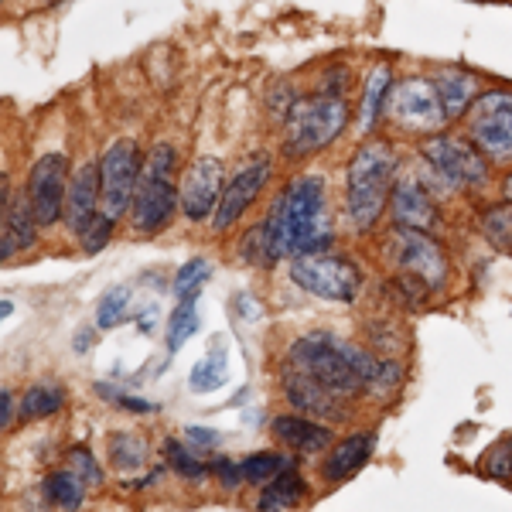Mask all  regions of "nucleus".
Listing matches in <instances>:
<instances>
[{
    "label": "nucleus",
    "instance_id": "nucleus-25",
    "mask_svg": "<svg viewBox=\"0 0 512 512\" xmlns=\"http://www.w3.org/2000/svg\"><path fill=\"white\" fill-rule=\"evenodd\" d=\"M226 379H229V355L226 349H212L205 359L195 362L188 386H192L195 393H212V390H219Z\"/></svg>",
    "mask_w": 512,
    "mask_h": 512
},
{
    "label": "nucleus",
    "instance_id": "nucleus-35",
    "mask_svg": "<svg viewBox=\"0 0 512 512\" xmlns=\"http://www.w3.org/2000/svg\"><path fill=\"white\" fill-rule=\"evenodd\" d=\"M69 468H76V475L86 485H103V472H99L96 458L86 448H72L69 451Z\"/></svg>",
    "mask_w": 512,
    "mask_h": 512
},
{
    "label": "nucleus",
    "instance_id": "nucleus-10",
    "mask_svg": "<svg viewBox=\"0 0 512 512\" xmlns=\"http://www.w3.org/2000/svg\"><path fill=\"white\" fill-rule=\"evenodd\" d=\"M147 154H140L134 140H117L99 161V175H103V212L110 219H123L134 205V192L144 175Z\"/></svg>",
    "mask_w": 512,
    "mask_h": 512
},
{
    "label": "nucleus",
    "instance_id": "nucleus-22",
    "mask_svg": "<svg viewBox=\"0 0 512 512\" xmlns=\"http://www.w3.org/2000/svg\"><path fill=\"white\" fill-rule=\"evenodd\" d=\"M390 89H393V76H390V65H379V69L369 72L366 79V93H362V110H359V127L373 130L379 113L386 110V99H390Z\"/></svg>",
    "mask_w": 512,
    "mask_h": 512
},
{
    "label": "nucleus",
    "instance_id": "nucleus-29",
    "mask_svg": "<svg viewBox=\"0 0 512 512\" xmlns=\"http://www.w3.org/2000/svg\"><path fill=\"white\" fill-rule=\"evenodd\" d=\"M195 332H198V304H195V297H185V301H178V308L171 311V321H168V352H178Z\"/></svg>",
    "mask_w": 512,
    "mask_h": 512
},
{
    "label": "nucleus",
    "instance_id": "nucleus-40",
    "mask_svg": "<svg viewBox=\"0 0 512 512\" xmlns=\"http://www.w3.org/2000/svg\"><path fill=\"white\" fill-rule=\"evenodd\" d=\"M188 441H195L198 448H216L219 434L212 431V427H188Z\"/></svg>",
    "mask_w": 512,
    "mask_h": 512
},
{
    "label": "nucleus",
    "instance_id": "nucleus-9",
    "mask_svg": "<svg viewBox=\"0 0 512 512\" xmlns=\"http://www.w3.org/2000/svg\"><path fill=\"white\" fill-rule=\"evenodd\" d=\"M468 137L485 158L512 161V93L485 89L468 110Z\"/></svg>",
    "mask_w": 512,
    "mask_h": 512
},
{
    "label": "nucleus",
    "instance_id": "nucleus-13",
    "mask_svg": "<svg viewBox=\"0 0 512 512\" xmlns=\"http://www.w3.org/2000/svg\"><path fill=\"white\" fill-rule=\"evenodd\" d=\"M69 161L62 154H45L35 161L28 175V202L35 209V219L41 226H55L59 219H65V195H69Z\"/></svg>",
    "mask_w": 512,
    "mask_h": 512
},
{
    "label": "nucleus",
    "instance_id": "nucleus-43",
    "mask_svg": "<svg viewBox=\"0 0 512 512\" xmlns=\"http://www.w3.org/2000/svg\"><path fill=\"white\" fill-rule=\"evenodd\" d=\"M502 192H506V198H509V202H512V175L506 178V185H502Z\"/></svg>",
    "mask_w": 512,
    "mask_h": 512
},
{
    "label": "nucleus",
    "instance_id": "nucleus-20",
    "mask_svg": "<svg viewBox=\"0 0 512 512\" xmlns=\"http://www.w3.org/2000/svg\"><path fill=\"white\" fill-rule=\"evenodd\" d=\"M373 448H376L373 434H352V437H345L342 444H335L332 454L325 458V468H321L325 482L338 485V482H345V478H352L369 458H373Z\"/></svg>",
    "mask_w": 512,
    "mask_h": 512
},
{
    "label": "nucleus",
    "instance_id": "nucleus-18",
    "mask_svg": "<svg viewBox=\"0 0 512 512\" xmlns=\"http://www.w3.org/2000/svg\"><path fill=\"white\" fill-rule=\"evenodd\" d=\"M274 437L280 444H287V448L301 451V454H321L332 448V431H328L325 424H318V420H308V417H274Z\"/></svg>",
    "mask_w": 512,
    "mask_h": 512
},
{
    "label": "nucleus",
    "instance_id": "nucleus-2",
    "mask_svg": "<svg viewBox=\"0 0 512 512\" xmlns=\"http://www.w3.org/2000/svg\"><path fill=\"white\" fill-rule=\"evenodd\" d=\"M396 175H400V158L390 140H366L352 154L349 178H345V212L359 233H369L386 212Z\"/></svg>",
    "mask_w": 512,
    "mask_h": 512
},
{
    "label": "nucleus",
    "instance_id": "nucleus-31",
    "mask_svg": "<svg viewBox=\"0 0 512 512\" xmlns=\"http://www.w3.org/2000/svg\"><path fill=\"white\" fill-rule=\"evenodd\" d=\"M164 458H168V465L175 468L181 478H188V482H198V478H205L212 472L205 461H198L195 454L185 448V444L175 441V437H171V441H164Z\"/></svg>",
    "mask_w": 512,
    "mask_h": 512
},
{
    "label": "nucleus",
    "instance_id": "nucleus-19",
    "mask_svg": "<svg viewBox=\"0 0 512 512\" xmlns=\"http://www.w3.org/2000/svg\"><path fill=\"white\" fill-rule=\"evenodd\" d=\"M38 226L41 222L35 219V209H31V202H28V192H24L21 198H14V205L4 202V243H0V256H4V263L11 260L18 250L35 246Z\"/></svg>",
    "mask_w": 512,
    "mask_h": 512
},
{
    "label": "nucleus",
    "instance_id": "nucleus-17",
    "mask_svg": "<svg viewBox=\"0 0 512 512\" xmlns=\"http://www.w3.org/2000/svg\"><path fill=\"white\" fill-rule=\"evenodd\" d=\"M393 222L396 226H407V229H431L437 222V212H434V202H431V192L420 185L417 178H396V188H393Z\"/></svg>",
    "mask_w": 512,
    "mask_h": 512
},
{
    "label": "nucleus",
    "instance_id": "nucleus-41",
    "mask_svg": "<svg viewBox=\"0 0 512 512\" xmlns=\"http://www.w3.org/2000/svg\"><path fill=\"white\" fill-rule=\"evenodd\" d=\"M11 417H14V393L4 390L0 393V424H4V431L11 427Z\"/></svg>",
    "mask_w": 512,
    "mask_h": 512
},
{
    "label": "nucleus",
    "instance_id": "nucleus-24",
    "mask_svg": "<svg viewBox=\"0 0 512 512\" xmlns=\"http://www.w3.org/2000/svg\"><path fill=\"white\" fill-rule=\"evenodd\" d=\"M41 489H45V499L52 502L55 509H79L89 485L76 475V468H62V472L48 475L45 482H41Z\"/></svg>",
    "mask_w": 512,
    "mask_h": 512
},
{
    "label": "nucleus",
    "instance_id": "nucleus-6",
    "mask_svg": "<svg viewBox=\"0 0 512 512\" xmlns=\"http://www.w3.org/2000/svg\"><path fill=\"white\" fill-rule=\"evenodd\" d=\"M420 158L434 171V178L448 188H482L489 181V161L478 151V144H468L451 134H431L420 147Z\"/></svg>",
    "mask_w": 512,
    "mask_h": 512
},
{
    "label": "nucleus",
    "instance_id": "nucleus-8",
    "mask_svg": "<svg viewBox=\"0 0 512 512\" xmlns=\"http://www.w3.org/2000/svg\"><path fill=\"white\" fill-rule=\"evenodd\" d=\"M386 117L393 120V127L407 130V134H437L448 123L437 82L424 76L396 82L390 89V99H386Z\"/></svg>",
    "mask_w": 512,
    "mask_h": 512
},
{
    "label": "nucleus",
    "instance_id": "nucleus-33",
    "mask_svg": "<svg viewBox=\"0 0 512 512\" xmlns=\"http://www.w3.org/2000/svg\"><path fill=\"white\" fill-rule=\"evenodd\" d=\"M482 229H485V236H489L495 246H502V250H506V246H512V202L485 212Z\"/></svg>",
    "mask_w": 512,
    "mask_h": 512
},
{
    "label": "nucleus",
    "instance_id": "nucleus-30",
    "mask_svg": "<svg viewBox=\"0 0 512 512\" xmlns=\"http://www.w3.org/2000/svg\"><path fill=\"white\" fill-rule=\"evenodd\" d=\"M130 301H134L130 287H113V291H106L103 301H99V308H96V325L99 328H117L120 321H127Z\"/></svg>",
    "mask_w": 512,
    "mask_h": 512
},
{
    "label": "nucleus",
    "instance_id": "nucleus-42",
    "mask_svg": "<svg viewBox=\"0 0 512 512\" xmlns=\"http://www.w3.org/2000/svg\"><path fill=\"white\" fill-rule=\"evenodd\" d=\"M154 318H158V308L144 311V315H140V321H137V328H140V332H151V328H154Z\"/></svg>",
    "mask_w": 512,
    "mask_h": 512
},
{
    "label": "nucleus",
    "instance_id": "nucleus-26",
    "mask_svg": "<svg viewBox=\"0 0 512 512\" xmlns=\"http://www.w3.org/2000/svg\"><path fill=\"white\" fill-rule=\"evenodd\" d=\"M110 461H113V468L123 475L137 472V468H144V461H147V444L140 441V437L127 434V431L113 434L110 437Z\"/></svg>",
    "mask_w": 512,
    "mask_h": 512
},
{
    "label": "nucleus",
    "instance_id": "nucleus-38",
    "mask_svg": "<svg viewBox=\"0 0 512 512\" xmlns=\"http://www.w3.org/2000/svg\"><path fill=\"white\" fill-rule=\"evenodd\" d=\"M99 396H110V400L117 403V407L134 410V414H154V410H158V403H147V400H137V396L117 393V390H110V386H99Z\"/></svg>",
    "mask_w": 512,
    "mask_h": 512
},
{
    "label": "nucleus",
    "instance_id": "nucleus-7",
    "mask_svg": "<svg viewBox=\"0 0 512 512\" xmlns=\"http://www.w3.org/2000/svg\"><path fill=\"white\" fill-rule=\"evenodd\" d=\"M291 280L301 291L321 297V301H342L352 304L362 291V274L352 260L332 253H304L294 256Z\"/></svg>",
    "mask_w": 512,
    "mask_h": 512
},
{
    "label": "nucleus",
    "instance_id": "nucleus-32",
    "mask_svg": "<svg viewBox=\"0 0 512 512\" xmlns=\"http://www.w3.org/2000/svg\"><path fill=\"white\" fill-rule=\"evenodd\" d=\"M212 277V263L202 260V256H195V260H188L185 267L178 270L175 277V297L178 301H185V297H195L198 301V291H202V284Z\"/></svg>",
    "mask_w": 512,
    "mask_h": 512
},
{
    "label": "nucleus",
    "instance_id": "nucleus-36",
    "mask_svg": "<svg viewBox=\"0 0 512 512\" xmlns=\"http://www.w3.org/2000/svg\"><path fill=\"white\" fill-rule=\"evenodd\" d=\"M485 472L492 478H499V482H509L512 478V437L509 441H502L499 448L489 454V461H485Z\"/></svg>",
    "mask_w": 512,
    "mask_h": 512
},
{
    "label": "nucleus",
    "instance_id": "nucleus-3",
    "mask_svg": "<svg viewBox=\"0 0 512 512\" xmlns=\"http://www.w3.org/2000/svg\"><path fill=\"white\" fill-rule=\"evenodd\" d=\"M178 151L171 144H154L144 161V175L130 205V226L137 236H158L178 209V181H175Z\"/></svg>",
    "mask_w": 512,
    "mask_h": 512
},
{
    "label": "nucleus",
    "instance_id": "nucleus-15",
    "mask_svg": "<svg viewBox=\"0 0 512 512\" xmlns=\"http://www.w3.org/2000/svg\"><path fill=\"white\" fill-rule=\"evenodd\" d=\"M99 202H103V175H99V164L89 161L72 175L69 195H65V222H69L72 233L79 236L103 212Z\"/></svg>",
    "mask_w": 512,
    "mask_h": 512
},
{
    "label": "nucleus",
    "instance_id": "nucleus-11",
    "mask_svg": "<svg viewBox=\"0 0 512 512\" xmlns=\"http://www.w3.org/2000/svg\"><path fill=\"white\" fill-rule=\"evenodd\" d=\"M386 256H390V267L396 274H410L424 280L434 291L444 287V280H448V256H444V250L424 229L396 226L390 243H386Z\"/></svg>",
    "mask_w": 512,
    "mask_h": 512
},
{
    "label": "nucleus",
    "instance_id": "nucleus-39",
    "mask_svg": "<svg viewBox=\"0 0 512 512\" xmlns=\"http://www.w3.org/2000/svg\"><path fill=\"white\" fill-rule=\"evenodd\" d=\"M400 383V366L396 362H379V373H376V390H393Z\"/></svg>",
    "mask_w": 512,
    "mask_h": 512
},
{
    "label": "nucleus",
    "instance_id": "nucleus-5",
    "mask_svg": "<svg viewBox=\"0 0 512 512\" xmlns=\"http://www.w3.org/2000/svg\"><path fill=\"white\" fill-rule=\"evenodd\" d=\"M349 123V103L345 96H318L308 103H294V110L287 113V137H284V154L291 161L311 158L321 147H328L342 134Z\"/></svg>",
    "mask_w": 512,
    "mask_h": 512
},
{
    "label": "nucleus",
    "instance_id": "nucleus-23",
    "mask_svg": "<svg viewBox=\"0 0 512 512\" xmlns=\"http://www.w3.org/2000/svg\"><path fill=\"white\" fill-rule=\"evenodd\" d=\"M304 495H308V485H304V478L291 468H284L274 482L263 485V495H260V509H294L304 502Z\"/></svg>",
    "mask_w": 512,
    "mask_h": 512
},
{
    "label": "nucleus",
    "instance_id": "nucleus-4",
    "mask_svg": "<svg viewBox=\"0 0 512 512\" xmlns=\"http://www.w3.org/2000/svg\"><path fill=\"white\" fill-rule=\"evenodd\" d=\"M287 192V250L291 256L325 253L332 246V216H328L325 178L304 175Z\"/></svg>",
    "mask_w": 512,
    "mask_h": 512
},
{
    "label": "nucleus",
    "instance_id": "nucleus-14",
    "mask_svg": "<svg viewBox=\"0 0 512 512\" xmlns=\"http://www.w3.org/2000/svg\"><path fill=\"white\" fill-rule=\"evenodd\" d=\"M270 171H274V164H270L267 154H253V158L226 181L222 198H219V209H216V216H212L219 233L233 229L236 222L246 216V209H250L256 202V195L263 192V185L270 181Z\"/></svg>",
    "mask_w": 512,
    "mask_h": 512
},
{
    "label": "nucleus",
    "instance_id": "nucleus-28",
    "mask_svg": "<svg viewBox=\"0 0 512 512\" xmlns=\"http://www.w3.org/2000/svg\"><path fill=\"white\" fill-rule=\"evenodd\" d=\"M284 468H291V461L277 451H256L250 458H243V475L250 485H270Z\"/></svg>",
    "mask_w": 512,
    "mask_h": 512
},
{
    "label": "nucleus",
    "instance_id": "nucleus-34",
    "mask_svg": "<svg viewBox=\"0 0 512 512\" xmlns=\"http://www.w3.org/2000/svg\"><path fill=\"white\" fill-rule=\"evenodd\" d=\"M113 226H117V219H110V216H106V212H99V216H96V219L89 222V226L79 233V239H82V250H86L89 256L103 250V246L110 243V236H113Z\"/></svg>",
    "mask_w": 512,
    "mask_h": 512
},
{
    "label": "nucleus",
    "instance_id": "nucleus-21",
    "mask_svg": "<svg viewBox=\"0 0 512 512\" xmlns=\"http://www.w3.org/2000/svg\"><path fill=\"white\" fill-rule=\"evenodd\" d=\"M434 82H437V93H441V103H444L448 120L468 117V110H472V103L478 99V79L468 76V72L448 69V72H441Z\"/></svg>",
    "mask_w": 512,
    "mask_h": 512
},
{
    "label": "nucleus",
    "instance_id": "nucleus-37",
    "mask_svg": "<svg viewBox=\"0 0 512 512\" xmlns=\"http://www.w3.org/2000/svg\"><path fill=\"white\" fill-rule=\"evenodd\" d=\"M212 475H216L222 489H229V492L239 489V485L246 482L243 465H233V461H229V458H216V461H212Z\"/></svg>",
    "mask_w": 512,
    "mask_h": 512
},
{
    "label": "nucleus",
    "instance_id": "nucleus-1",
    "mask_svg": "<svg viewBox=\"0 0 512 512\" xmlns=\"http://www.w3.org/2000/svg\"><path fill=\"white\" fill-rule=\"evenodd\" d=\"M291 366L304 369L308 376L321 379L328 390H335L338 396H359L376 383L379 362L366 349L342 338L328 335V332H311L301 335L291 345Z\"/></svg>",
    "mask_w": 512,
    "mask_h": 512
},
{
    "label": "nucleus",
    "instance_id": "nucleus-27",
    "mask_svg": "<svg viewBox=\"0 0 512 512\" xmlns=\"http://www.w3.org/2000/svg\"><path fill=\"white\" fill-rule=\"evenodd\" d=\"M62 403H65V393L59 390V386L38 383V386H31V390L21 396V417L24 420L48 417V414H55V410H59Z\"/></svg>",
    "mask_w": 512,
    "mask_h": 512
},
{
    "label": "nucleus",
    "instance_id": "nucleus-16",
    "mask_svg": "<svg viewBox=\"0 0 512 512\" xmlns=\"http://www.w3.org/2000/svg\"><path fill=\"white\" fill-rule=\"evenodd\" d=\"M284 393H287V400L301 410V414H311L318 420H342L345 417V410L338 407L342 396H338L335 390H328L321 379L308 376L297 366L291 369V373H284Z\"/></svg>",
    "mask_w": 512,
    "mask_h": 512
},
{
    "label": "nucleus",
    "instance_id": "nucleus-12",
    "mask_svg": "<svg viewBox=\"0 0 512 512\" xmlns=\"http://www.w3.org/2000/svg\"><path fill=\"white\" fill-rule=\"evenodd\" d=\"M222 188H226V168H222V161L212 158V154L195 158L178 181L181 216L188 222H205L209 216H216Z\"/></svg>",
    "mask_w": 512,
    "mask_h": 512
}]
</instances>
